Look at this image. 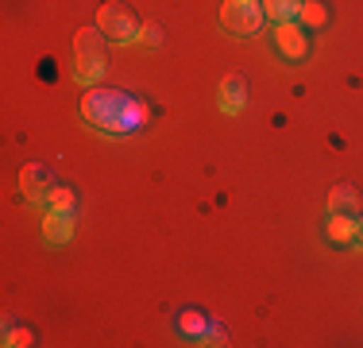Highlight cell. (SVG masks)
<instances>
[{"mask_svg":"<svg viewBox=\"0 0 363 348\" xmlns=\"http://www.w3.org/2000/svg\"><path fill=\"white\" fill-rule=\"evenodd\" d=\"M82 120L101 136H135L147 132L155 120V104L135 89L120 85H85L82 93Z\"/></svg>","mask_w":363,"mask_h":348,"instance_id":"cell-1","label":"cell"},{"mask_svg":"<svg viewBox=\"0 0 363 348\" xmlns=\"http://www.w3.org/2000/svg\"><path fill=\"white\" fill-rule=\"evenodd\" d=\"M108 70V39L101 28H82L74 35V82L82 85H101Z\"/></svg>","mask_w":363,"mask_h":348,"instance_id":"cell-2","label":"cell"},{"mask_svg":"<svg viewBox=\"0 0 363 348\" xmlns=\"http://www.w3.org/2000/svg\"><path fill=\"white\" fill-rule=\"evenodd\" d=\"M97 28L105 31V39H112V43H135L143 35L140 16L128 4H120V0H105V4L97 8Z\"/></svg>","mask_w":363,"mask_h":348,"instance_id":"cell-3","label":"cell"},{"mask_svg":"<svg viewBox=\"0 0 363 348\" xmlns=\"http://www.w3.org/2000/svg\"><path fill=\"white\" fill-rule=\"evenodd\" d=\"M267 23V12H263V0H224L220 4V28L228 35H259Z\"/></svg>","mask_w":363,"mask_h":348,"instance_id":"cell-4","label":"cell"},{"mask_svg":"<svg viewBox=\"0 0 363 348\" xmlns=\"http://www.w3.org/2000/svg\"><path fill=\"white\" fill-rule=\"evenodd\" d=\"M309 28H301L298 20H290V23H279L274 28V50H279L286 62H301V58L309 55Z\"/></svg>","mask_w":363,"mask_h":348,"instance_id":"cell-5","label":"cell"},{"mask_svg":"<svg viewBox=\"0 0 363 348\" xmlns=\"http://www.w3.org/2000/svg\"><path fill=\"white\" fill-rule=\"evenodd\" d=\"M55 170L50 167H43V163H23L20 167V194L28 197L31 205H39L43 202V194H47L50 186H55Z\"/></svg>","mask_w":363,"mask_h":348,"instance_id":"cell-6","label":"cell"},{"mask_svg":"<svg viewBox=\"0 0 363 348\" xmlns=\"http://www.w3.org/2000/svg\"><path fill=\"white\" fill-rule=\"evenodd\" d=\"M74 229H77L74 209H47V213H43V240L55 244V248L58 244H70Z\"/></svg>","mask_w":363,"mask_h":348,"instance_id":"cell-7","label":"cell"},{"mask_svg":"<svg viewBox=\"0 0 363 348\" xmlns=\"http://www.w3.org/2000/svg\"><path fill=\"white\" fill-rule=\"evenodd\" d=\"M220 109L228 116H240L247 109V77L244 74H224L220 77Z\"/></svg>","mask_w":363,"mask_h":348,"instance_id":"cell-8","label":"cell"},{"mask_svg":"<svg viewBox=\"0 0 363 348\" xmlns=\"http://www.w3.org/2000/svg\"><path fill=\"white\" fill-rule=\"evenodd\" d=\"M328 213H340V217H359L363 213V197L356 186H333V194H328Z\"/></svg>","mask_w":363,"mask_h":348,"instance_id":"cell-9","label":"cell"},{"mask_svg":"<svg viewBox=\"0 0 363 348\" xmlns=\"http://www.w3.org/2000/svg\"><path fill=\"white\" fill-rule=\"evenodd\" d=\"M178 329H182V333H186L194 344H209V337H213V329H217V325H213L205 313H197V310H182V313H178Z\"/></svg>","mask_w":363,"mask_h":348,"instance_id":"cell-10","label":"cell"},{"mask_svg":"<svg viewBox=\"0 0 363 348\" xmlns=\"http://www.w3.org/2000/svg\"><path fill=\"white\" fill-rule=\"evenodd\" d=\"M325 236L333 240V244H356V217L328 213L325 217Z\"/></svg>","mask_w":363,"mask_h":348,"instance_id":"cell-11","label":"cell"},{"mask_svg":"<svg viewBox=\"0 0 363 348\" xmlns=\"http://www.w3.org/2000/svg\"><path fill=\"white\" fill-rule=\"evenodd\" d=\"M301 4H306V0H263V12H267V20H274V23H290L301 16Z\"/></svg>","mask_w":363,"mask_h":348,"instance_id":"cell-12","label":"cell"},{"mask_svg":"<svg viewBox=\"0 0 363 348\" xmlns=\"http://www.w3.org/2000/svg\"><path fill=\"white\" fill-rule=\"evenodd\" d=\"M39 209H43V213H47V209H77V194L70 186H62V182H55V186L43 194Z\"/></svg>","mask_w":363,"mask_h":348,"instance_id":"cell-13","label":"cell"},{"mask_svg":"<svg viewBox=\"0 0 363 348\" xmlns=\"http://www.w3.org/2000/svg\"><path fill=\"white\" fill-rule=\"evenodd\" d=\"M4 344H8V348H28V344H35V329L16 325L12 317H4Z\"/></svg>","mask_w":363,"mask_h":348,"instance_id":"cell-14","label":"cell"},{"mask_svg":"<svg viewBox=\"0 0 363 348\" xmlns=\"http://www.w3.org/2000/svg\"><path fill=\"white\" fill-rule=\"evenodd\" d=\"M301 28H309V31H317V28H325L328 23V12H325V4L321 0H306V4H301Z\"/></svg>","mask_w":363,"mask_h":348,"instance_id":"cell-15","label":"cell"},{"mask_svg":"<svg viewBox=\"0 0 363 348\" xmlns=\"http://www.w3.org/2000/svg\"><path fill=\"white\" fill-rule=\"evenodd\" d=\"M140 39H143V43H159V28H155V23H151V28H143Z\"/></svg>","mask_w":363,"mask_h":348,"instance_id":"cell-16","label":"cell"},{"mask_svg":"<svg viewBox=\"0 0 363 348\" xmlns=\"http://www.w3.org/2000/svg\"><path fill=\"white\" fill-rule=\"evenodd\" d=\"M356 244H363V213L356 217Z\"/></svg>","mask_w":363,"mask_h":348,"instance_id":"cell-17","label":"cell"}]
</instances>
